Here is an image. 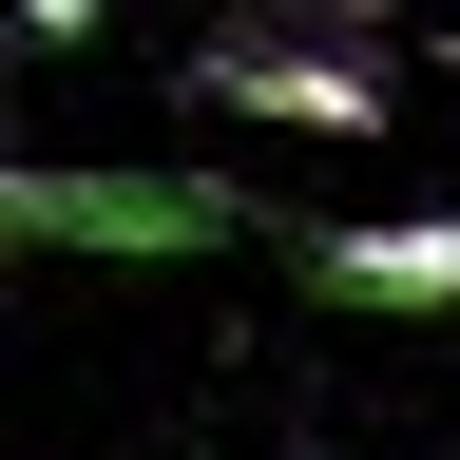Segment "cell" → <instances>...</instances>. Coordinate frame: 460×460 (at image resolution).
Here are the masks:
<instances>
[{
	"label": "cell",
	"mask_w": 460,
	"mask_h": 460,
	"mask_svg": "<svg viewBox=\"0 0 460 460\" xmlns=\"http://www.w3.org/2000/svg\"><path fill=\"white\" fill-rule=\"evenodd\" d=\"M211 115H288V135H384V77H365V0H250L211 58H192Z\"/></svg>",
	"instance_id": "7a4b0ae2"
},
{
	"label": "cell",
	"mask_w": 460,
	"mask_h": 460,
	"mask_svg": "<svg viewBox=\"0 0 460 460\" xmlns=\"http://www.w3.org/2000/svg\"><path fill=\"white\" fill-rule=\"evenodd\" d=\"M0 39H20V20H0Z\"/></svg>",
	"instance_id": "5b68a950"
},
{
	"label": "cell",
	"mask_w": 460,
	"mask_h": 460,
	"mask_svg": "<svg viewBox=\"0 0 460 460\" xmlns=\"http://www.w3.org/2000/svg\"><path fill=\"white\" fill-rule=\"evenodd\" d=\"M288 250H307V307H384V326L460 307V211H384V230H288Z\"/></svg>",
	"instance_id": "3957f363"
},
{
	"label": "cell",
	"mask_w": 460,
	"mask_h": 460,
	"mask_svg": "<svg viewBox=\"0 0 460 460\" xmlns=\"http://www.w3.org/2000/svg\"><path fill=\"white\" fill-rule=\"evenodd\" d=\"M0 20H20V39H96L115 0H0Z\"/></svg>",
	"instance_id": "277c9868"
},
{
	"label": "cell",
	"mask_w": 460,
	"mask_h": 460,
	"mask_svg": "<svg viewBox=\"0 0 460 460\" xmlns=\"http://www.w3.org/2000/svg\"><path fill=\"white\" fill-rule=\"evenodd\" d=\"M250 192L230 172H77V154H0V250H115V269H192L250 250Z\"/></svg>",
	"instance_id": "6da1fadb"
}]
</instances>
